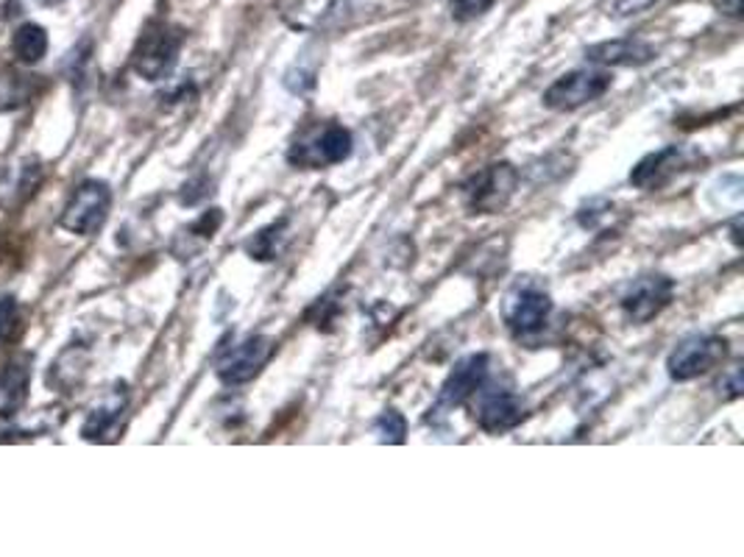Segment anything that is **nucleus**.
I'll return each instance as SVG.
<instances>
[{"instance_id":"f257e3e1","label":"nucleus","mask_w":744,"mask_h":557,"mask_svg":"<svg viewBox=\"0 0 744 557\" xmlns=\"http://www.w3.org/2000/svg\"><path fill=\"white\" fill-rule=\"evenodd\" d=\"M181 45H185V31L179 25L168 23V20H151L134 45V73L146 82H163L179 62Z\"/></svg>"},{"instance_id":"f03ea898","label":"nucleus","mask_w":744,"mask_h":557,"mask_svg":"<svg viewBox=\"0 0 744 557\" xmlns=\"http://www.w3.org/2000/svg\"><path fill=\"white\" fill-rule=\"evenodd\" d=\"M352 134L340 123H324L321 128L302 134L287 151V162L304 170L329 168L352 157Z\"/></svg>"},{"instance_id":"7ed1b4c3","label":"nucleus","mask_w":744,"mask_h":557,"mask_svg":"<svg viewBox=\"0 0 744 557\" xmlns=\"http://www.w3.org/2000/svg\"><path fill=\"white\" fill-rule=\"evenodd\" d=\"M518 187V170L511 162H494L471 176L463 190V207L471 216H496L507 207Z\"/></svg>"},{"instance_id":"20e7f679","label":"nucleus","mask_w":744,"mask_h":557,"mask_svg":"<svg viewBox=\"0 0 744 557\" xmlns=\"http://www.w3.org/2000/svg\"><path fill=\"white\" fill-rule=\"evenodd\" d=\"M112 209V190L106 181L87 179L73 190L71 201L64 207L62 218H59V227L64 232L78 234V238H90V234L98 232L106 223Z\"/></svg>"},{"instance_id":"39448f33","label":"nucleus","mask_w":744,"mask_h":557,"mask_svg":"<svg viewBox=\"0 0 744 557\" xmlns=\"http://www.w3.org/2000/svg\"><path fill=\"white\" fill-rule=\"evenodd\" d=\"M611 73H605L599 67H580L549 84L547 93L541 95V101L553 112H575L580 106L602 98L611 90Z\"/></svg>"},{"instance_id":"423d86ee","label":"nucleus","mask_w":744,"mask_h":557,"mask_svg":"<svg viewBox=\"0 0 744 557\" xmlns=\"http://www.w3.org/2000/svg\"><path fill=\"white\" fill-rule=\"evenodd\" d=\"M727 357V340L720 335H689L683 337L667 360L669 377L689 382L703 374L714 371Z\"/></svg>"},{"instance_id":"0eeeda50","label":"nucleus","mask_w":744,"mask_h":557,"mask_svg":"<svg viewBox=\"0 0 744 557\" xmlns=\"http://www.w3.org/2000/svg\"><path fill=\"white\" fill-rule=\"evenodd\" d=\"M276 343L265 335H251L245 340L234 343L218 357L216 374L223 385H245L265 368V362L274 355Z\"/></svg>"},{"instance_id":"6e6552de","label":"nucleus","mask_w":744,"mask_h":557,"mask_svg":"<svg viewBox=\"0 0 744 557\" xmlns=\"http://www.w3.org/2000/svg\"><path fill=\"white\" fill-rule=\"evenodd\" d=\"M549 313H553V302H549L547 293L535 285H518L505 302V324L511 335L518 337V340L538 335L547 326Z\"/></svg>"},{"instance_id":"1a4fd4ad","label":"nucleus","mask_w":744,"mask_h":557,"mask_svg":"<svg viewBox=\"0 0 744 557\" xmlns=\"http://www.w3.org/2000/svg\"><path fill=\"white\" fill-rule=\"evenodd\" d=\"M694 165H698V154L687 151L681 146H667L636 165L633 174H630V185L639 187V190H661L669 181L692 170Z\"/></svg>"},{"instance_id":"9d476101","label":"nucleus","mask_w":744,"mask_h":557,"mask_svg":"<svg viewBox=\"0 0 744 557\" xmlns=\"http://www.w3.org/2000/svg\"><path fill=\"white\" fill-rule=\"evenodd\" d=\"M672 296L674 282L669 276H658V273L641 276L636 278L633 285L628 287V293L622 296V313L633 324H647V320L661 315L672 304Z\"/></svg>"},{"instance_id":"9b49d317","label":"nucleus","mask_w":744,"mask_h":557,"mask_svg":"<svg viewBox=\"0 0 744 557\" xmlns=\"http://www.w3.org/2000/svg\"><path fill=\"white\" fill-rule=\"evenodd\" d=\"M478 404H474V418H478L480 430L489 435H502V432L516 430L524 421V401L513 390H478Z\"/></svg>"},{"instance_id":"f8f14e48","label":"nucleus","mask_w":744,"mask_h":557,"mask_svg":"<svg viewBox=\"0 0 744 557\" xmlns=\"http://www.w3.org/2000/svg\"><path fill=\"white\" fill-rule=\"evenodd\" d=\"M489 355H469L452 368V374L443 382L441 393H438V410H454L463 401H469L471 396L478 393L480 388L489 379Z\"/></svg>"},{"instance_id":"ddd939ff","label":"nucleus","mask_w":744,"mask_h":557,"mask_svg":"<svg viewBox=\"0 0 744 557\" xmlns=\"http://www.w3.org/2000/svg\"><path fill=\"white\" fill-rule=\"evenodd\" d=\"M42 179H45V165L40 157H20L18 162L7 165L0 170V207H23L40 190Z\"/></svg>"},{"instance_id":"4468645a","label":"nucleus","mask_w":744,"mask_h":557,"mask_svg":"<svg viewBox=\"0 0 744 557\" xmlns=\"http://www.w3.org/2000/svg\"><path fill=\"white\" fill-rule=\"evenodd\" d=\"M128 410V390L126 385H115V390L104 396L93 410L87 412L82 427V438L84 441L93 443H104L115 438V432L120 430V421L126 418Z\"/></svg>"},{"instance_id":"2eb2a0df","label":"nucleus","mask_w":744,"mask_h":557,"mask_svg":"<svg viewBox=\"0 0 744 557\" xmlns=\"http://www.w3.org/2000/svg\"><path fill=\"white\" fill-rule=\"evenodd\" d=\"M31 388V357L18 355L0 368V418L23 412Z\"/></svg>"},{"instance_id":"dca6fc26","label":"nucleus","mask_w":744,"mask_h":557,"mask_svg":"<svg viewBox=\"0 0 744 557\" xmlns=\"http://www.w3.org/2000/svg\"><path fill=\"white\" fill-rule=\"evenodd\" d=\"M656 51H652L647 42L633 40H614V42H599L586 51L588 62L597 64H611V67H641V64L652 62Z\"/></svg>"},{"instance_id":"f3484780","label":"nucleus","mask_w":744,"mask_h":557,"mask_svg":"<svg viewBox=\"0 0 744 557\" xmlns=\"http://www.w3.org/2000/svg\"><path fill=\"white\" fill-rule=\"evenodd\" d=\"M48 45H51V40H48V31L40 23H23L12 34V53L23 67L42 62L48 53Z\"/></svg>"},{"instance_id":"a211bd4d","label":"nucleus","mask_w":744,"mask_h":557,"mask_svg":"<svg viewBox=\"0 0 744 557\" xmlns=\"http://www.w3.org/2000/svg\"><path fill=\"white\" fill-rule=\"evenodd\" d=\"M36 93V76H25L20 70H7L3 76H0V112L7 115V112L23 109Z\"/></svg>"},{"instance_id":"6ab92c4d","label":"nucleus","mask_w":744,"mask_h":557,"mask_svg":"<svg viewBox=\"0 0 744 557\" xmlns=\"http://www.w3.org/2000/svg\"><path fill=\"white\" fill-rule=\"evenodd\" d=\"M285 227H287V221H280V223H271V227L262 229V232H256L254 238L245 243V251H249L251 260H256V262L276 260V256H280V251H282Z\"/></svg>"},{"instance_id":"aec40b11","label":"nucleus","mask_w":744,"mask_h":557,"mask_svg":"<svg viewBox=\"0 0 744 557\" xmlns=\"http://www.w3.org/2000/svg\"><path fill=\"white\" fill-rule=\"evenodd\" d=\"M374 430H377L379 441L383 443H405V435H408V421H405V416H401L399 410H385L383 416L377 418Z\"/></svg>"},{"instance_id":"412c9836","label":"nucleus","mask_w":744,"mask_h":557,"mask_svg":"<svg viewBox=\"0 0 744 557\" xmlns=\"http://www.w3.org/2000/svg\"><path fill=\"white\" fill-rule=\"evenodd\" d=\"M90 53H93V42L82 40L76 48H73V53L67 56V62H64V73H67V78L73 82V87H78V84L87 78Z\"/></svg>"},{"instance_id":"4be33fe9","label":"nucleus","mask_w":744,"mask_h":557,"mask_svg":"<svg viewBox=\"0 0 744 557\" xmlns=\"http://www.w3.org/2000/svg\"><path fill=\"white\" fill-rule=\"evenodd\" d=\"M20 332V304L14 296L0 298V346H7L9 340H14V335Z\"/></svg>"},{"instance_id":"5701e85b","label":"nucleus","mask_w":744,"mask_h":557,"mask_svg":"<svg viewBox=\"0 0 744 557\" xmlns=\"http://www.w3.org/2000/svg\"><path fill=\"white\" fill-rule=\"evenodd\" d=\"M494 7V0H449V9H452V18L465 23V20H474L480 14H485Z\"/></svg>"},{"instance_id":"b1692460","label":"nucleus","mask_w":744,"mask_h":557,"mask_svg":"<svg viewBox=\"0 0 744 557\" xmlns=\"http://www.w3.org/2000/svg\"><path fill=\"white\" fill-rule=\"evenodd\" d=\"M652 3H658V0H617V3H614V14H619V18H628V14L647 12Z\"/></svg>"},{"instance_id":"393cba45","label":"nucleus","mask_w":744,"mask_h":557,"mask_svg":"<svg viewBox=\"0 0 744 557\" xmlns=\"http://www.w3.org/2000/svg\"><path fill=\"white\" fill-rule=\"evenodd\" d=\"M36 3H40V7L53 9V7H62V3H67V0H36Z\"/></svg>"}]
</instances>
